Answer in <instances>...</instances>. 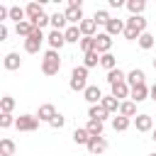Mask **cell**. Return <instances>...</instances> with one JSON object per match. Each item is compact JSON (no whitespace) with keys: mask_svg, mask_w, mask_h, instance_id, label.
I'll return each instance as SVG.
<instances>
[{"mask_svg":"<svg viewBox=\"0 0 156 156\" xmlns=\"http://www.w3.org/2000/svg\"><path fill=\"white\" fill-rule=\"evenodd\" d=\"M127 22V27H124V39H129V41H136L144 32H146V20L144 17H129V20H124Z\"/></svg>","mask_w":156,"mask_h":156,"instance_id":"1","label":"cell"},{"mask_svg":"<svg viewBox=\"0 0 156 156\" xmlns=\"http://www.w3.org/2000/svg\"><path fill=\"white\" fill-rule=\"evenodd\" d=\"M68 88H71L73 93H85V88H88V68H85V66H76V68L71 71Z\"/></svg>","mask_w":156,"mask_h":156,"instance_id":"2","label":"cell"},{"mask_svg":"<svg viewBox=\"0 0 156 156\" xmlns=\"http://www.w3.org/2000/svg\"><path fill=\"white\" fill-rule=\"evenodd\" d=\"M58 71H61V56H58V51L49 49L41 58V73L44 76H56Z\"/></svg>","mask_w":156,"mask_h":156,"instance_id":"3","label":"cell"},{"mask_svg":"<svg viewBox=\"0 0 156 156\" xmlns=\"http://www.w3.org/2000/svg\"><path fill=\"white\" fill-rule=\"evenodd\" d=\"M44 41H46L44 32L34 27V32H32V34H29V37L24 39V51H27V54H37V51L41 49V44H44Z\"/></svg>","mask_w":156,"mask_h":156,"instance_id":"4","label":"cell"},{"mask_svg":"<svg viewBox=\"0 0 156 156\" xmlns=\"http://www.w3.org/2000/svg\"><path fill=\"white\" fill-rule=\"evenodd\" d=\"M15 127L20 132H34V129H39V117L37 115H20Z\"/></svg>","mask_w":156,"mask_h":156,"instance_id":"5","label":"cell"},{"mask_svg":"<svg viewBox=\"0 0 156 156\" xmlns=\"http://www.w3.org/2000/svg\"><path fill=\"white\" fill-rule=\"evenodd\" d=\"M93 156H100V154H105L107 149H110V141L105 139V136H90V141H88V146H85Z\"/></svg>","mask_w":156,"mask_h":156,"instance_id":"6","label":"cell"},{"mask_svg":"<svg viewBox=\"0 0 156 156\" xmlns=\"http://www.w3.org/2000/svg\"><path fill=\"white\" fill-rule=\"evenodd\" d=\"M63 15H66V22H68V24H76V27L85 20V17H83V5H68Z\"/></svg>","mask_w":156,"mask_h":156,"instance_id":"7","label":"cell"},{"mask_svg":"<svg viewBox=\"0 0 156 156\" xmlns=\"http://www.w3.org/2000/svg\"><path fill=\"white\" fill-rule=\"evenodd\" d=\"M132 122H134L136 132H141V134H146V132H154V119H151V115H146V112L136 115Z\"/></svg>","mask_w":156,"mask_h":156,"instance_id":"8","label":"cell"},{"mask_svg":"<svg viewBox=\"0 0 156 156\" xmlns=\"http://www.w3.org/2000/svg\"><path fill=\"white\" fill-rule=\"evenodd\" d=\"M46 41H49V46H51L54 51H61V49L66 46V34L58 32V29H51V32L46 34Z\"/></svg>","mask_w":156,"mask_h":156,"instance_id":"9","label":"cell"},{"mask_svg":"<svg viewBox=\"0 0 156 156\" xmlns=\"http://www.w3.org/2000/svg\"><path fill=\"white\" fill-rule=\"evenodd\" d=\"M110 49H112V37L107 32H100L95 37V51L102 56V54H110Z\"/></svg>","mask_w":156,"mask_h":156,"instance_id":"10","label":"cell"},{"mask_svg":"<svg viewBox=\"0 0 156 156\" xmlns=\"http://www.w3.org/2000/svg\"><path fill=\"white\" fill-rule=\"evenodd\" d=\"M83 98H85V102H88V105H100L105 95H102V90H100L98 85H88V88H85V93H83Z\"/></svg>","mask_w":156,"mask_h":156,"instance_id":"11","label":"cell"},{"mask_svg":"<svg viewBox=\"0 0 156 156\" xmlns=\"http://www.w3.org/2000/svg\"><path fill=\"white\" fill-rule=\"evenodd\" d=\"M58 112H56V107L51 105V102H44V105H39V110H37V117H39V122H51L54 117H56Z\"/></svg>","mask_w":156,"mask_h":156,"instance_id":"12","label":"cell"},{"mask_svg":"<svg viewBox=\"0 0 156 156\" xmlns=\"http://www.w3.org/2000/svg\"><path fill=\"white\" fill-rule=\"evenodd\" d=\"M146 83V73L141 71V68H132L129 73H127V85L129 88H134V85H144Z\"/></svg>","mask_w":156,"mask_h":156,"instance_id":"13","label":"cell"},{"mask_svg":"<svg viewBox=\"0 0 156 156\" xmlns=\"http://www.w3.org/2000/svg\"><path fill=\"white\" fill-rule=\"evenodd\" d=\"M124 27H127V22H124V20H117V17H112V20L107 22L105 32H107L110 37H117V34H124Z\"/></svg>","mask_w":156,"mask_h":156,"instance_id":"14","label":"cell"},{"mask_svg":"<svg viewBox=\"0 0 156 156\" xmlns=\"http://www.w3.org/2000/svg\"><path fill=\"white\" fill-rule=\"evenodd\" d=\"M149 93H151V88H146V83H144V85H134L132 93H129V100H134V102H144V100L149 98Z\"/></svg>","mask_w":156,"mask_h":156,"instance_id":"15","label":"cell"},{"mask_svg":"<svg viewBox=\"0 0 156 156\" xmlns=\"http://www.w3.org/2000/svg\"><path fill=\"white\" fill-rule=\"evenodd\" d=\"M110 117V112L102 107V105H90L88 107V119H98V122H105Z\"/></svg>","mask_w":156,"mask_h":156,"instance_id":"16","label":"cell"},{"mask_svg":"<svg viewBox=\"0 0 156 156\" xmlns=\"http://www.w3.org/2000/svg\"><path fill=\"white\" fill-rule=\"evenodd\" d=\"M63 34H66V44H80V39H83L80 27H76V24H68Z\"/></svg>","mask_w":156,"mask_h":156,"instance_id":"17","label":"cell"},{"mask_svg":"<svg viewBox=\"0 0 156 156\" xmlns=\"http://www.w3.org/2000/svg\"><path fill=\"white\" fill-rule=\"evenodd\" d=\"M2 66H5L7 71H17V68L22 66V58H20V54H15V51L5 54V58H2Z\"/></svg>","mask_w":156,"mask_h":156,"instance_id":"18","label":"cell"},{"mask_svg":"<svg viewBox=\"0 0 156 156\" xmlns=\"http://www.w3.org/2000/svg\"><path fill=\"white\" fill-rule=\"evenodd\" d=\"M129 93H132V88L127 85V80H124V83H117V85H112V88H110V95H112V98H117L119 102H122V98H129Z\"/></svg>","mask_w":156,"mask_h":156,"instance_id":"19","label":"cell"},{"mask_svg":"<svg viewBox=\"0 0 156 156\" xmlns=\"http://www.w3.org/2000/svg\"><path fill=\"white\" fill-rule=\"evenodd\" d=\"M117 115L134 119V117H136V102H134V100H122V105H119V112H117Z\"/></svg>","mask_w":156,"mask_h":156,"instance_id":"20","label":"cell"},{"mask_svg":"<svg viewBox=\"0 0 156 156\" xmlns=\"http://www.w3.org/2000/svg\"><path fill=\"white\" fill-rule=\"evenodd\" d=\"M127 10H129V15L132 17H141V12L146 10V2L144 0H127V5H124Z\"/></svg>","mask_w":156,"mask_h":156,"instance_id":"21","label":"cell"},{"mask_svg":"<svg viewBox=\"0 0 156 156\" xmlns=\"http://www.w3.org/2000/svg\"><path fill=\"white\" fill-rule=\"evenodd\" d=\"M73 141H76L78 146H88V141H90V132H88L85 127H76V129H73Z\"/></svg>","mask_w":156,"mask_h":156,"instance_id":"22","label":"cell"},{"mask_svg":"<svg viewBox=\"0 0 156 156\" xmlns=\"http://www.w3.org/2000/svg\"><path fill=\"white\" fill-rule=\"evenodd\" d=\"M78 27H80V34H83V37H98V34H95V32H98L95 20H83Z\"/></svg>","mask_w":156,"mask_h":156,"instance_id":"23","label":"cell"},{"mask_svg":"<svg viewBox=\"0 0 156 156\" xmlns=\"http://www.w3.org/2000/svg\"><path fill=\"white\" fill-rule=\"evenodd\" d=\"M129 124H132L129 117H122V115H115V117H112V129H115V132H127Z\"/></svg>","mask_w":156,"mask_h":156,"instance_id":"24","label":"cell"},{"mask_svg":"<svg viewBox=\"0 0 156 156\" xmlns=\"http://www.w3.org/2000/svg\"><path fill=\"white\" fill-rule=\"evenodd\" d=\"M15 141L10 139V136H2L0 139V156H15Z\"/></svg>","mask_w":156,"mask_h":156,"instance_id":"25","label":"cell"},{"mask_svg":"<svg viewBox=\"0 0 156 156\" xmlns=\"http://www.w3.org/2000/svg\"><path fill=\"white\" fill-rule=\"evenodd\" d=\"M24 12H27V20H29V22H34L39 15H44V7H41L39 2H29V5L24 7Z\"/></svg>","mask_w":156,"mask_h":156,"instance_id":"26","label":"cell"},{"mask_svg":"<svg viewBox=\"0 0 156 156\" xmlns=\"http://www.w3.org/2000/svg\"><path fill=\"white\" fill-rule=\"evenodd\" d=\"M51 27L58 29V32H66V27H68L66 15H63V12H54V15H51Z\"/></svg>","mask_w":156,"mask_h":156,"instance_id":"27","label":"cell"},{"mask_svg":"<svg viewBox=\"0 0 156 156\" xmlns=\"http://www.w3.org/2000/svg\"><path fill=\"white\" fill-rule=\"evenodd\" d=\"M124 80H127V73H124L122 68H115V71L107 73V83H110V88L117 85V83H124Z\"/></svg>","mask_w":156,"mask_h":156,"instance_id":"28","label":"cell"},{"mask_svg":"<svg viewBox=\"0 0 156 156\" xmlns=\"http://www.w3.org/2000/svg\"><path fill=\"white\" fill-rule=\"evenodd\" d=\"M100 105H102V107H105V110H107V112L112 115V112H119V105H122V102H119L117 98H112V95H105Z\"/></svg>","mask_w":156,"mask_h":156,"instance_id":"29","label":"cell"},{"mask_svg":"<svg viewBox=\"0 0 156 156\" xmlns=\"http://www.w3.org/2000/svg\"><path fill=\"white\" fill-rule=\"evenodd\" d=\"M15 32H17V37H29L32 32H34V24L29 22V20H24V22H20V24H15Z\"/></svg>","mask_w":156,"mask_h":156,"instance_id":"30","label":"cell"},{"mask_svg":"<svg viewBox=\"0 0 156 156\" xmlns=\"http://www.w3.org/2000/svg\"><path fill=\"white\" fill-rule=\"evenodd\" d=\"M136 44H139V49H144V51H149V49H154V44H156V39H154V34H149V32H144L139 39H136Z\"/></svg>","mask_w":156,"mask_h":156,"instance_id":"31","label":"cell"},{"mask_svg":"<svg viewBox=\"0 0 156 156\" xmlns=\"http://www.w3.org/2000/svg\"><path fill=\"white\" fill-rule=\"evenodd\" d=\"M100 66L110 73V71H115L117 68V56H112V54H102L100 56Z\"/></svg>","mask_w":156,"mask_h":156,"instance_id":"32","label":"cell"},{"mask_svg":"<svg viewBox=\"0 0 156 156\" xmlns=\"http://www.w3.org/2000/svg\"><path fill=\"white\" fill-rule=\"evenodd\" d=\"M85 129L90 132V136H102V129H105V122H98V119H88Z\"/></svg>","mask_w":156,"mask_h":156,"instance_id":"33","label":"cell"},{"mask_svg":"<svg viewBox=\"0 0 156 156\" xmlns=\"http://www.w3.org/2000/svg\"><path fill=\"white\" fill-rule=\"evenodd\" d=\"M83 66L90 71V68H95V66H100V54L98 51H90V54H85L83 56Z\"/></svg>","mask_w":156,"mask_h":156,"instance_id":"34","label":"cell"},{"mask_svg":"<svg viewBox=\"0 0 156 156\" xmlns=\"http://www.w3.org/2000/svg\"><path fill=\"white\" fill-rule=\"evenodd\" d=\"M24 17H27L24 7H20V5H12V7H10V20H15V24L24 22Z\"/></svg>","mask_w":156,"mask_h":156,"instance_id":"35","label":"cell"},{"mask_svg":"<svg viewBox=\"0 0 156 156\" xmlns=\"http://www.w3.org/2000/svg\"><path fill=\"white\" fill-rule=\"evenodd\" d=\"M93 20H95V24H102V27H107V22L112 20V15H110L107 10H95Z\"/></svg>","mask_w":156,"mask_h":156,"instance_id":"36","label":"cell"},{"mask_svg":"<svg viewBox=\"0 0 156 156\" xmlns=\"http://www.w3.org/2000/svg\"><path fill=\"white\" fill-rule=\"evenodd\" d=\"M0 110H2L5 115H12V110H15V98H12V95L0 98Z\"/></svg>","mask_w":156,"mask_h":156,"instance_id":"37","label":"cell"},{"mask_svg":"<svg viewBox=\"0 0 156 156\" xmlns=\"http://www.w3.org/2000/svg\"><path fill=\"white\" fill-rule=\"evenodd\" d=\"M80 51H83V54L95 51V37H83V39H80Z\"/></svg>","mask_w":156,"mask_h":156,"instance_id":"38","label":"cell"},{"mask_svg":"<svg viewBox=\"0 0 156 156\" xmlns=\"http://www.w3.org/2000/svg\"><path fill=\"white\" fill-rule=\"evenodd\" d=\"M15 122H17V119H15L12 115H5V112L0 115V129H10V127H15Z\"/></svg>","mask_w":156,"mask_h":156,"instance_id":"39","label":"cell"},{"mask_svg":"<svg viewBox=\"0 0 156 156\" xmlns=\"http://www.w3.org/2000/svg\"><path fill=\"white\" fill-rule=\"evenodd\" d=\"M63 124H66V117H63L61 112H58V115L49 122V127H51V129H63Z\"/></svg>","mask_w":156,"mask_h":156,"instance_id":"40","label":"cell"},{"mask_svg":"<svg viewBox=\"0 0 156 156\" xmlns=\"http://www.w3.org/2000/svg\"><path fill=\"white\" fill-rule=\"evenodd\" d=\"M7 34H10L7 24H0V41H5V39H7Z\"/></svg>","mask_w":156,"mask_h":156,"instance_id":"41","label":"cell"},{"mask_svg":"<svg viewBox=\"0 0 156 156\" xmlns=\"http://www.w3.org/2000/svg\"><path fill=\"white\" fill-rule=\"evenodd\" d=\"M122 5H127V2H122V0H110V7H117V10H119Z\"/></svg>","mask_w":156,"mask_h":156,"instance_id":"42","label":"cell"},{"mask_svg":"<svg viewBox=\"0 0 156 156\" xmlns=\"http://www.w3.org/2000/svg\"><path fill=\"white\" fill-rule=\"evenodd\" d=\"M149 98H151V100L156 102V85H151V93H149Z\"/></svg>","mask_w":156,"mask_h":156,"instance_id":"43","label":"cell"},{"mask_svg":"<svg viewBox=\"0 0 156 156\" xmlns=\"http://www.w3.org/2000/svg\"><path fill=\"white\" fill-rule=\"evenodd\" d=\"M151 139H154V141H156V129H154V132H151Z\"/></svg>","mask_w":156,"mask_h":156,"instance_id":"44","label":"cell"},{"mask_svg":"<svg viewBox=\"0 0 156 156\" xmlns=\"http://www.w3.org/2000/svg\"><path fill=\"white\" fill-rule=\"evenodd\" d=\"M149 156H156V151H154V154H149Z\"/></svg>","mask_w":156,"mask_h":156,"instance_id":"45","label":"cell"},{"mask_svg":"<svg viewBox=\"0 0 156 156\" xmlns=\"http://www.w3.org/2000/svg\"><path fill=\"white\" fill-rule=\"evenodd\" d=\"M154 68H156V58H154Z\"/></svg>","mask_w":156,"mask_h":156,"instance_id":"46","label":"cell"}]
</instances>
